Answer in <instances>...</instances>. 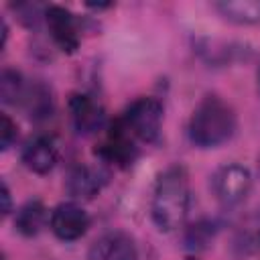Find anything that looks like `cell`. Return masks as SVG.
I'll return each instance as SVG.
<instances>
[{
  "mask_svg": "<svg viewBox=\"0 0 260 260\" xmlns=\"http://www.w3.org/2000/svg\"><path fill=\"white\" fill-rule=\"evenodd\" d=\"M211 187L221 203L236 205L248 195L252 187V175L242 165H223L215 171L211 179Z\"/></svg>",
  "mask_w": 260,
  "mask_h": 260,
  "instance_id": "obj_4",
  "label": "cell"
},
{
  "mask_svg": "<svg viewBox=\"0 0 260 260\" xmlns=\"http://www.w3.org/2000/svg\"><path fill=\"white\" fill-rule=\"evenodd\" d=\"M98 152H100L106 160L116 162V165H120V167H126V165H130V162L134 160V156H136V146H134V142H132V134L124 128V124H122L120 120L112 126L108 138L104 140V144H100V150H98Z\"/></svg>",
  "mask_w": 260,
  "mask_h": 260,
  "instance_id": "obj_9",
  "label": "cell"
},
{
  "mask_svg": "<svg viewBox=\"0 0 260 260\" xmlns=\"http://www.w3.org/2000/svg\"><path fill=\"white\" fill-rule=\"evenodd\" d=\"M236 246L242 252H254L260 248V213H256L246 225L240 228L238 238H236Z\"/></svg>",
  "mask_w": 260,
  "mask_h": 260,
  "instance_id": "obj_15",
  "label": "cell"
},
{
  "mask_svg": "<svg viewBox=\"0 0 260 260\" xmlns=\"http://www.w3.org/2000/svg\"><path fill=\"white\" fill-rule=\"evenodd\" d=\"M217 10L228 20L240 24L260 22V0H228V2H219Z\"/></svg>",
  "mask_w": 260,
  "mask_h": 260,
  "instance_id": "obj_12",
  "label": "cell"
},
{
  "mask_svg": "<svg viewBox=\"0 0 260 260\" xmlns=\"http://www.w3.org/2000/svg\"><path fill=\"white\" fill-rule=\"evenodd\" d=\"M69 112L79 134H93L104 126V108L87 93H73L69 98Z\"/></svg>",
  "mask_w": 260,
  "mask_h": 260,
  "instance_id": "obj_8",
  "label": "cell"
},
{
  "mask_svg": "<svg viewBox=\"0 0 260 260\" xmlns=\"http://www.w3.org/2000/svg\"><path fill=\"white\" fill-rule=\"evenodd\" d=\"M89 228V215L75 203H61L51 213V230L59 240H79Z\"/></svg>",
  "mask_w": 260,
  "mask_h": 260,
  "instance_id": "obj_5",
  "label": "cell"
},
{
  "mask_svg": "<svg viewBox=\"0 0 260 260\" xmlns=\"http://www.w3.org/2000/svg\"><path fill=\"white\" fill-rule=\"evenodd\" d=\"M120 122L132 134V138H138L142 142H152L160 132L162 104L156 98H138L128 106Z\"/></svg>",
  "mask_w": 260,
  "mask_h": 260,
  "instance_id": "obj_3",
  "label": "cell"
},
{
  "mask_svg": "<svg viewBox=\"0 0 260 260\" xmlns=\"http://www.w3.org/2000/svg\"><path fill=\"white\" fill-rule=\"evenodd\" d=\"M189 199L191 195H189L187 171L183 167L167 169L158 177L154 185V193H152L150 213H152V221L156 223V228L162 232L177 230L187 217Z\"/></svg>",
  "mask_w": 260,
  "mask_h": 260,
  "instance_id": "obj_1",
  "label": "cell"
},
{
  "mask_svg": "<svg viewBox=\"0 0 260 260\" xmlns=\"http://www.w3.org/2000/svg\"><path fill=\"white\" fill-rule=\"evenodd\" d=\"M10 211V191L6 187V183H2V213L6 215Z\"/></svg>",
  "mask_w": 260,
  "mask_h": 260,
  "instance_id": "obj_18",
  "label": "cell"
},
{
  "mask_svg": "<svg viewBox=\"0 0 260 260\" xmlns=\"http://www.w3.org/2000/svg\"><path fill=\"white\" fill-rule=\"evenodd\" d=\"M136 244L124 232H108L93 242L87 260H136Z\"/></svg>",
  "mask_w": 260,
  "mask_h": 260,
  "instance_id": "obj_7",
  "label": "cell"
},
{
  "mask_svg": "<svg viewBox=\"0 0 260 260\" xmlns=\"http://www.w3.org/2000/svg\"><path fill=\"white\" fill-rule=\"evenodd\" d=\"M104 185L102 175L91 167H77L67 179V191L75 199H91L100 193Z\"/></svg>",
  "mask_w": 260,
  "mask_h": 260,
  "instance_id": "obj_11",
  "label": "cell"
},
{
  "mask_svg": "<svg viewBox=\"0 0 260 260\" xmlns=\"http://www.w3.org/2000/svg\"><path fill=\"white\" fill-rule=\"evenodd\" d=\"M0 136H2V150L10 148V144L16 140V124L10 120L8 114L0 116Z\"/></svg>",
  "mask_w": 260,
  "mask_h": 260,
  "instance_id": "obj_17",
  "label": "cell"
},
{
  "mask_svg": "<svg viewBox=\"0 0 260 260\" xmlns=\"http://www.w3.org/2000/svg\"><path fill=\"white\" fill-rule=\"evenodd\" d=\"M258 87H260V69H258Z\"/></svg>",
  "mask_w": 260,
  "mask_h": 260,
  "instance_id": "obj_19",
  "label": "cell"
},
{
  "mask_svg": "<svg viewBox=\"0 0 260 260\" xmlns=\"http://www.w3.org/2000/svg\"><path fill=\"white\" fill-rule=\"evenodd\" d=\"M57 158H59V150L51 136H37L26 144L22 152V162L32 173H39V175L53 171V167L57 165Z\"/></svg>",
  "mask_w": 260,
  "mask_h": 260,
  "instance_id": "obj_10",
  "label": "cell"
},
{
  "mask_svg": "<svg viewBox=\"0 0 260 260\" xmlns=\"http://www.w3.org/2000/svg\"><path fill=\"white\" fill-rule=\"evenodd\" d=\"M24 104H26V110L32 118H47L51 116V93L43 87V85H37L32 89H24V95H22Z\"/></svg>",
  "mask_w": 260,
  "mask_h": 260,
  "instance_id": "obj_14",
  "label": "cell"
},
{
  "mask_svg": "<svg viewBox=\"0 0 260 260\" xmlns=\"http://www.w3.org/2000/svg\"><path fill=\"white\" fill-rule=\"evenodd\" d=\"M236 132L234 110L217 95H207L193 110L189 136L201 148H213L228 142Z\"/></svg>",
  "mask_w": 260,
  "mask_h": 260,
  "instance_id": "obj_2",
  "label": "cell"
},
{
  "mask_svg": "<svg viewBox=\"0 0 260 260\" xmlns=\"http://www.w3.org/2000/svg\"><path fill=\"white\" fill-rule=\"evenodd\" d=\"M0 93H2V102L4 104H16V100H20L24 95L22 79H20V75L16 71H12V69H4L2 71Z\"/></svg>",
  "mask_w": 260,
  "mask_h": 260,
  "instance_id": "obj_16",
  "label": "cell"
},
{
  "mask_svg": "<svg viewBox=\"0 0 260 260\" xmlns=\"http://www.w3.org/2000/svg\"><path fill=\"white\" fill-rule=\"evenodd\" d=\"M187 260H195V258H187Z\"/></svg>",
  "mask_w": 260,
  "mask_h": 260,
  "instance_id": "obj_20",
  "label": "cell"
},
{
  "mask_svg": "<svg viewBox=\"0 0 260 260\" xmlns=\"http://www.w3.org/2000/svg\"><path fill=\"white\" fill-rule=\"evenodd\" d=\"M45 20H47V26H49V32H51L53 41L59 45L61 51L73 53L79 47L77 24H75V18L69 10H65L63 6L51 4L45 10Z\"/></svg>",
  "mask_w": 260,
  "mask_h": 260,
  "instance_id": "obj_6",
  "label": "cell"
},
{
  "mask_svg": "<svg viewBox=\"0 0 260 260\" xmlns=\"http://www.w3.org/2000/svg\"><path fill=\"white\" fill-rule=\"evenodd\" d=\"M43 221H45V205L39 199H32V201H26L16 211L14 225L22 236H35L41 232Z\"/></svg>",
  "mask_w": 260,
  "mask_h": 260,
  "instance_id": "obj_13",
  "label": "cell"
}]
</instances>
